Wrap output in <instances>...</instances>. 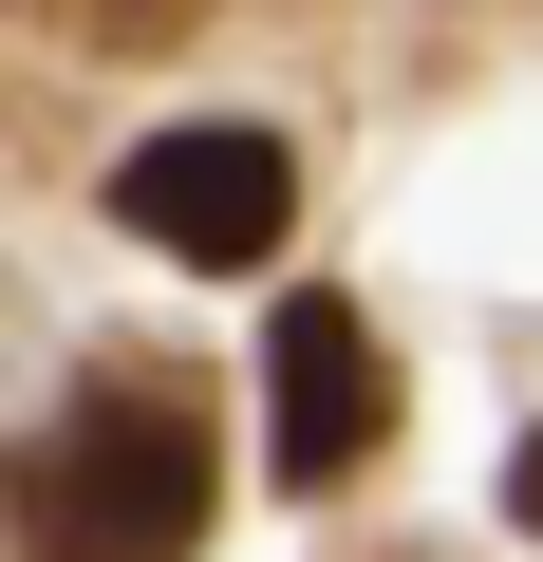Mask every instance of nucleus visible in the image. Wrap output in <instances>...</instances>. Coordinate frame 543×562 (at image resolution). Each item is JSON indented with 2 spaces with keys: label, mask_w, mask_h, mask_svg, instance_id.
<instances>
[{
  "label": "nucleus",
  "mask_w": 543,
  "mask_h": 562,
  "mask_svg": "<svg viewBox=\"0 0 543 562\" xmlns=\"http://www.w3.org/2000/svg\"><path fill=\"white\" fill-rule=\"evenodd\" d=\"M206 506H225L206 394L150 375V357H94L38 450H0V525H20V562H188Z\"/></svg>",
  "instance_id": "nucleus-1"
},
{
  "label": "nucleus",
  "mask_w": 543,
  "mask_h": 562,
  "mask_svg": "<svg viewBox=\"0 0 543 562\" xmlns=\"http://www.w3.org/2000/svg\"><path fill=\"white\" fill-rule=\"evenodd\" d=\"M113 225L169 244V262H206V281H262V262H282V225H301V150L262 132V113L150 132V150L113 169Z\"/></svg>",
  "instance_id": "nucleus-2"
},
{
  "label": "nucleus",
  "mask_w": 543,
  "mask_h": 562,
  "mask_svg": "<svg viewBox=\"0 0 543 562\" xmlns=\"http://www.w3.org/2000/svg\"><path fill=\"white\" fill-rule=\"evenodd\" d=\"M262 413H282V487H357L394 450V357H375V319L338 281L262 319Z\"/></svg>",
  "instance_id": "nucleus-3"
},
{
  "label": "nucleus",
  "mask_w": 543,
  "mask_h": 562,
  "mask_svg": "<svg viewBox=\"0 0 543 562\" xmlns=\"http://www.w3.org/2000/svg\"><path fill=\"white\" fill-rule=\"evenodd\" d=\"M57 20H76L94 57H150V38H188V0H57Z\"/></svg>",
  "instance_id": "nucleus-4"
},
{
  "label": "nucleus",
  "mask_w": 543,
  "mask_h": 562,
  "mask_svg": "<svg viewBox=\"0 0 543 562\" xmlns=\"http://www.w3.org/2000/svg\"><path fill=\"white\" fill-rule=\"evenodd\" d=\"M506 506H524V543H543V431H524V469H506Z\"/></svg>",
  "instance_id": "nucleus-5"
}]
</instances>
